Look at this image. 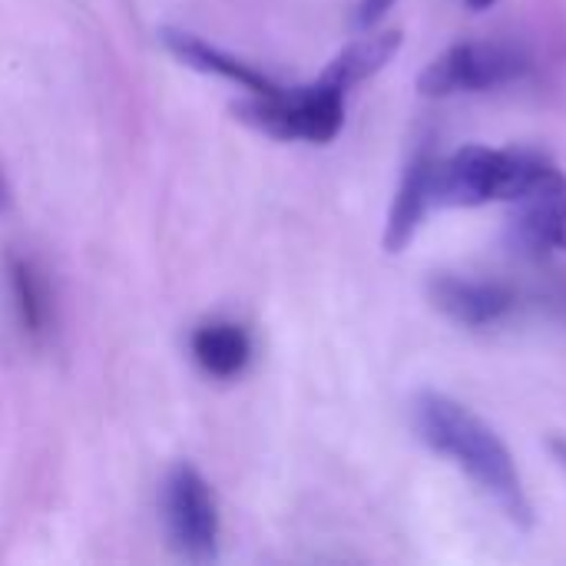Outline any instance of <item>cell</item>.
Here are the masks:
<instances>
[{
	"instance_id": "obj_1",
	"label": "cell",
	"mask_w": 566,
	"mask_h": 566,
	"mask_svg": "<svg viewBox=\"0 0 566 566\" xmlns=\"http://www.w3.org/2000/svg\"><path fill=\"white\" fill-rule=\"evenodd\" d=\"M411 424L418 441L464 471L514 527H534V504L527 497L517 461L484 418L444 391H418L411 401Z\"/></svg>"
},
{
	"instance_id": "obj_2",
	"label": "cell",
	"mask_w": 566,
	"mask_h": 566,
	"mask_svg": "<svg viewBox=\"0 0 566 566\" xmlns=\"http://www.w3.org/2000/svg\"><path fill=\"white\" fill-rule=\"evenodd\" d=\"M544 156L527 149L461 146L434 166V206L438 209H478L491 202H514Z\"/></svg>"
},
{
	"instance_id": "obj_3",
	"label": "cell",
	"mask_w": 566,
	"mask_h": 566,
	"mask_svg": "<svg viewBox=\"0 0 566 566\" xmlns=\"http://www.w3.org/2000/svg\"><path fill=\"white\" fill-rule=\"evenodd\" d=\"M345 96L348 90L335 83L328 73L298 90H279L272 96H252L232 106L235 119L272 139H305V143H332L345 126Z\"/></svg>"
},
{
	"instance_id": "obj_4",
	"label": "cell",
	"mask_w": 566,
	"mask_h": 566,
	"mask_svg": "<svg viewBox=\"0 0 566 566\" xmlns=\"http://www.w3.org/2000/svg\"><path fill=\"white\" fill-rule=\"evenodd\" d=\"M531 73L524 50L511 43H454L438 53L418 76V93L431 99H448L461 93H488L517 83Z\"/></svg>"
},
{
	"instance_id": "obj_5",
	"label": "cell",
	"mask_w": 566,
	"mask_h": 566,
	"mask_svg": "<svg viewBox=\"0 0 566 566\" xmlns=\"http://www.w3.org/2000/svg\"><path fill=\"white\" fill-rule=\"evenodd\" d=\"M163 517L169 544L192 564H209L219 554V511L209 481L192 464H176L163 484Z\"/></svg>"
},
{
	"instance_id": "obj_6",
	"label": "cell",
	"mask_w": 566,
	"mask_h": 566,
	"mask_svg": "<svg viewBox=\"0 0 566 566\" xmlns=\"http://www.w3.org/2000/svg\"><path fill=\"white\" fill-rule=\"evenodd\" d=\"M511 206V235L521 252H566V176L554 163L541 159L527 189Z\"/></svg>"
},
{
	"instance_id": "obj_7",
	"label": "cell",
	"mask_w": 566,
	"mask_h": 566,
	"mask_svg": "<svg viewBox=\"0 0 566 566\" xmlns=\"http://www.w3.org/2000/svg\"><path fill=\"white\" fill-rule=\"evenodd\" d=\"M428 295L438 312H444L451 322H458L464 328L497 325L517 308V295L504 282L448 275V272H441L428 282Z\"/></svg>"
},
{
	"instance_id": "obj_8",
	"label": "cell",
	"mask_w": 566,
	"mask_h": 566,
	"mask_svg": "<svg viewBox=\"0 0 566 566\" xmlns=\"http://www.w3.org/2000/svg\"><path fill=\"white\" fill-rule=\"evenodd\" d=\"M434 166H438V156L428 146H421L411 156V163L401 176V186L395 192L388 222H385V235H381L385 252H391V255L405 252L415 242L428 212L438 209L434 206Z\"/></svg>"
},
{
	"instance_id": "obj_9",
	"label": "cell",
	"mask_w": 566,
	"mask_h": 566,
	"mask_svg": "<svg viewBox=\"0 0 566 566\" xmlns=\"http://www.w3.org/2000/svg\"><path fill=\"white\" fill-rule=\"evenodd\" d=\"M159 40L166 43V50H169L179 63L199 70V73H209V76H222V80L235 83L239 90H249L252 96H272V93L282 90L272 76H265V73L255 70L252 63H245V60H239V56H232V53H226V50L206 43L202 36H196V33H189V30L163 27V30H159Z\"/></svg>"
},
{
	"instance_id": "obj_10",
	"label": "cell",
	"mask_w": 566,
	"mask_h": 566,
	"mask_svg": "<svg viewBox=\"0 0 566 566\" xmlns=\"http://www.w3.org/2000/svg\"><path fill=\"white\" fill-rule=\"evenodd\" d=\"M7 272V289H10V305H13V318L20 325V332L30 342H43L50 335V322H53V295H50V282L40 272V265L30 255L10 252L3 262Z\"/></svg>"
},
{
	"instance_id": "obj_11",
	"label": "cell",
	"mask_w": 566,
	"mask_h": 566,
	"mask_svg": "<svg viewBox=\"0 0 566 566\" xmlns=\"http://www.w3.org/2000/svg\"><path fill=\"white\" fill-rule=\"evenodd\" d=\"M192 361L216 381H232L245 375L252 361V338L239 322L229 318H212L202 322L192 338H189Z\"/></svg>"
},
{
	"instance_id": "obj_12",
	"label": "cell",
	"mask_w": 566,
	"mask_h": 566,
	"mask_svg": "<svg viewBox=\"0 0 566 566\" xmlns=\"http://www.w3.org/2000/svg\"><path fill=\"white\" fill-rule=\"evenodd\" d=\"M401 40H405L401 30H368L355 43H348L322 73H328L335 83L352 90L355 83H365L368 76L381 73L401 50Z\"/></svg>"
},
{
	"instance_id": "obj_13",
	"label": "cell",
	"mask_w": 566,
	"mask_h": 566,
	"mask_svg": "<svg viewBox=\"0 0 566 566\" xmlns=\"http://www.w3.org/2000/svg\"><path fill=\"white\" fill-rule=\"evenodd\" d=\"M391 7H395V0H358L355 13H352V30H358V33L375 30L388 17Z\"/></svg>"
},
{
	"instance_id": "obj_14",
	"label": "cell",
	"mask_w": 566,
	"mask_h": 566,
	"mask_svg": "<svg viewBox=\"0 0 566 566\" xmlns=\"http://www.w3.org/2000/svg\"><path fill=\"white\" fill-rule=\"evenodd\" d=\"M551 454L557 458V464L566 471V438H551Z\"/></svg>"
},
{
	"instance_id": "obj_15",
	"label": "cell",
	"mask_w": 566,
	"mask_h": 566,
	"mask_svg": "<svg viewBox=\"0 0 566 566\" xmlns=\"http://www.w3.org/2000/svg\"><path fill=\"white\" fill-rule=\"evenodd\" d=\"M461 3H464L468 10H474V13H481V10H491V7H494L497 0H461Z\"/></svg>"
},
{
	"instance_id": "obj_16",
	"label": "cell",
	"mask_w": 566,
	"mask_h": 566,
	"mask_svg": "<svg viewBox=\"0 0 566 566\" xmlns=\"http://www.w3.org/2000/svg\"><path fill=\"white\" fill-rule=\"evenodd\" d=\"M3 199H7V192H3V179H0V209H3Z\"/></svg>"
}]
</instances>
